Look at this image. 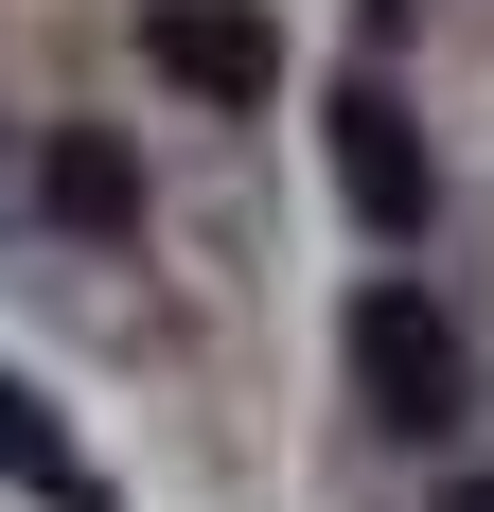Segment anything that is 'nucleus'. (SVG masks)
Instances as JSON below:
<instances>
[{"instance_id": "1", "label": "nucleus", "mask_w": 494, "mask_h": 512, "mask_svg": "<svg viewBox=\"0 0 494 512\" xmlns=\"http://www.w3.org/2000/svg\"><path fill=\"white\" fill-rule=\"evenodd\" d=\"M336 354H353V389H371V424H389V442H442V424L477 407V354H459V318L424 301V283H353Z\"/></svg>"}, {"instance_id": "3", "label": "nucleus", "mask_w": 494, "mask_h": 512, "mask_svg": "<svg viewBox=\"0 0 494 512\" xmlns=\"http://www.w3.org/2000/svg\"><path fill=\"white\" fill-rule=\"evenodd\" d=\"M336 195L371 212V230H424V212H442V159H424V124H406L389 71H353V89H336Z\"/></svg>"}, {"instance_id": "6", "label": "nucleus", "mask_w": 494, "mask_h": 512, "mask_svg": "<svg viewBox=\"0 0 494 512\" xmlns=\"http://www.w3.org/2000/svg\"><path fill=\"white\" fill-rule=\"evenodd\" d=\"M442 512H494V477H459V495H442Z\"/></svg>"}, {"instance_id": "5", "label": "nucleus", "mask_w": 494, "mask_h": 512, "mask_svg": "<svg viewBox=\"0 0 494 512\" xmlns=\"http://www.w3.org/2000/svg\"><path fill=\"white\" fill-rule=\"evenodd\" d=\"M0 477H18V495H53V512H106L89 442H71V424H53L36 389H18V371H0Z\"/></svg>"}, {"instance_id": "2", "label": "nucleus", "mask_w": 494, "mask_h": 512, "mask_svg": "<svg viewBox=\"0 0 494 512\" xmlns=\"http://www.w3.org/2000/svg\"><path fill=\"white\" fill-rule=\"evenodd\" d=\"M142 71L177 106H265L283 89V36H265L247 0H142Z\"/></svg>"}, {"instance_id": "4", "label": "nucleus", "mask_w": 494, "mask_h": 512, "mask_svg": "<svg viewBox=\"0 0 494 512\" xmlns=\"http://www.w3.org/2000/svg\"><path fill=\"white\" fill-rule=\"evenodd\" d=\"M36 195L71 212V230H142V159L106 142V124H53V142H36Z\"/></svg>"}]
</instances>
